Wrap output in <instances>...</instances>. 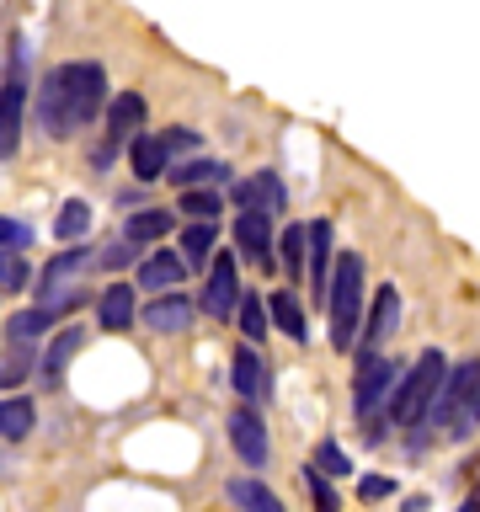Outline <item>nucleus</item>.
Segmentation results:
<instances>
[{
    "label": "nucleus",
    "instance_id": "72a5a7b5",
    "mask_svg": "<svg viewBox=\"0 0 480 512\" xmlns=\"http://www.w3.org/2000/svg\"><path fill=\"white\" fill-rule=\"evenodd\" d=\"M358 496H363V502H379V496H395V480H390V475H363Z\"/></svg>",
    "mask_w": 480,
    "mask_h": 512
},
{
    "label": "nucleus",
    "instance_id": "dca6fc26",
    "mask_svg": "<svg viewBox=\"0 0 480 512\" xmlns=\"http://www.w3.org/2000/svg\"><path fill=\"white\" fill-rule=\"evenodd\" d=\"M267 320H272L283 336H294V342H304V336H310V320H304V304H299L294 288H278V294L267 299Z\"/></svg>",
    "mask_w": 480,
    "mask_h": 512
},
{
    "label": "nucleus",
    "instance_id": "5701e85b",
    "mask_svg": "<svg viewBox=\"0 0 480 512\" xmlns=\"http://www.w3.org/2000/svg\"><path fill=\"white\" fill-rule=\"evenodd\" d=\"M176 256L187 262V272L214 262V224H187V230H182V246H176Z\"/></svg>",
    "mask_w": 480,
    "mask_h": 512
},
{
    "label": "nucleus",
    "instance_id": "423d86ee",
    "mask_svg": "<svg viewBox=\"0 0 480 512\" xmlns=\"http://www.w3.org/2000/svg\"><path fill=\"white\" fill-rule=\"evenodd\" d=\"M395 384H400V363L390 358V352H384V358H374V363H358V379H352V411H358L363 422H374L379 400L390 406Z\"/></svg>",
    "mask_w": 480,
    "mask_h": 512
},
{
    "label": "nucleus",
    "instance_id": "2eb2a0df",
    "mask_svg": "<svg viewBox=\"0 0 480 512\" xmlns=\"http://www.w3.org/2000/svg\"><path fill=\"white\" fill-rule=\"evenodd\" d=\"M96 320H102V331H128L139 320V299L128 283H112L102 299H96Z\"/></svg>",
    "mask_w": 480,
    "mask_h": 512
},
{
    "label": "nucleus",
    "instance_id": "0eeeda50",
    "mask_svg": "<svg viewBox=\"0 0 480 512\" xmlns=\"http://www.w3.org/2000/svg\"><path fill=\"white\" fill-rule=\"evenodd\" d=\"M363 320H368V326L358 331V363H374V358H384V342H390L395 326H400V294L390 283L374 294V304L363 310Z\"/></svg>",
    "mask_w": 480,
    "mask_h": 512
},
{
    "label": "nucleus",
    "instance_id": "20e7f679",
    "mask_svg": "<svg viewBox=\"0 0 480 512\" xmlns=\"http://www.w3.org/2000/svg\"><path fill=\"white\" fill-rule=\"evenodd\" d=\"M86 272H91L86 251L54 256V262L43 267V278H38V310L54 315V320H59L64 310H75V304L86 299Z\"/></svg>",
    "mask_w": 480,
    "mask_h": 512
},
{
    "label": "nucleus",
    "instance_id": "c756f323",
    "mask_svg": "<svg viewBox=\"0 0 480 512\" xmlns=\"http://www.w3.org/2000/svg\"><path fill=\"white\" fill-rule=\"evenodd\" d=\"M182 214H192V219H203V224H214V230H219L224 198H219L214 187H203V192H182Z\"/></svg>",
    "mask_w": 480,
    "mask_h": 512
},
{
    "label": "nucleus",
    "instance_id": "4c0bfd02",
    "mask_svg": "<svg viewBox=\"0 0 480 512\" xmlns=\"http://www.w3.org/2000/svg\"><path fill=\"white\" fill-rule=\"evenodd\" d=\"M464 512H480V491L470 496V502H464Z\"/></svg>",
    "mask_w": 480,
    "mask_h": 512
},
{
    "label": "nucleus",
    "instance_id": "9b49d317",
    "mask_svg": "<svg viewBox=\"0 0 480 512\" xmlns=\"http://www.w3.org/2000/svg\"><path fill=\"white\" fill-rule=\"evenodd\" d=\"M139 123H144V96L139 91L112 96V107H107V139H102V150H96V160H112L123 144H134L139 139Z\"/></svg>",
    "mask_w": 480,
    "mask_h": 512
},
{
    "label": "nucleus",
    "instance_id": "f03ea898",
    "mask_svg": "<svg viewBox=\"0 0 480 512\" xmlns=\"http://www.w3.org/2000/svg\"><path fill=\"white\" fill-rule=\"evenodd\" d=\"M326 310H331V347L358 352V331H363V256L358 251H342V262L331 267Z\"/></svg>",
    "mask_w": 480,
    "mask_h": 512
},
{
    "label": "nucleus",
    "instance_id": "4be33fe9",
    "mask_svg": "<svg viewBox=\"0 0 480 512\" xmlns=\"http://www.w3.org/2000/svg\"><path fill=\"white\" fill-rule=\"evenodd\" d=\"M235 395H246V400L267 395V368H262V358H256V347L235 352Z\"/></svg>",
    "mask_w": 480,
    "mask_h": 512
},
{
    "label": "nucleus",
    "instance_id": "58836bf2",
    "mask_svg": "<svg viewBox=\"0 0 480 512\" xmlns=\"http://www.w3.org/2000/svg\"><path fill=\"white\" fill-rule=\"evenodd\" d=\"M475 422H480V395H475Z\"/></svg>",
    "mask_w": 480,
    "mask_h": 512
},
{
    "label": "nucleus",
    "instance_id": "39448f33",
    "mask_svg": "<svg viewBox=\"0 0 480 512\" xmlns=\"http://www.w3.org/2000/svg\"><path fill=\"white\" fill-rule=\"evenodd\" d=\"M475 395H480V363L448 368V379H443V390H438V400H432V411H427V422H422V427L459 432V427L475 416Z\"/></svg>",
    "mask_w": 480,
    "mask_h": 512
},
{
    "label": "nucleus",
    "instance_id": "4468645a",
    "mask_svg": "<svg viewBox=\"0 0 480 512\" xmlns=\"http://www.w3.org/2000/svg\"><path fill=\"white\" fill-rule=\"evenodd\" d=\"M310 230V262H304V278H310L315 294H326L331 288V219H315V224H304Z\"/></svg>",
    "mask_w": 480,
    "mask_h": 512
},
{
    "label": "nucleus",
    "instance_id": "412c9836",
    "mask_svg": "<svg viewBox=\"0 0 480 512\" xmlns=\"http://www.w3.org/2000/svg\"><path fill=\"white\" fill-rule=\"evenodd\" d=\"M304 262H310V230H304V224H288L283 240H278V272L304 278Z\"/></svg>",
    "mask_w": 480,
    "mask_h": 512
},
{
    "label": "nucleus",
    "instance_id": "7ed1b4c3",
    "mask_svg": "<svg viewBox=\"0 0 480 512\" xmlns=\"http://www.w3.org/2000/svg\"><path fill=\"white\" fill-rule=\"evenodd\" d=\"M443 379H448V358L443 352H422L406 374H400V384H395V395H390V422L395 427H422L427 422V411H432V400H438V390H443Z\"/></svg>",
    "mask_w": 480,
    "mask_h": 512
},
{
    "label": "nucleus",
    "instance_id": "c85d7f7f",
    "mask_svg": "<svg viewBox=\"0 0 480 512\" xmlns=\"http://www.w3.org/2000/svg\"><path fill=\"white\" fill-rule=\"evenodd\" d=\"M235 320H240V331H246V342H251V347L267 336V304L256 299V294H240V310H235Z\"/></svg>",
    "mask_w": 480,
    "mask_h": 512
},
{
    "label": "nucleus",
    "instance_id": "9d476101",
    "mask_svg": "<svg viewBox=\"0 0 480 512\" xmlns=\"http://www.w3.org/2000/svg\"><path fill=\"white\" fill-rule=\"evenodd\" d=\"M235 246L246 262H256V272H278V235H272L267 214H240L235 219Z\"/></svg>",
    "mask_w": 480,
    "mask_h": 512
},
{
    "label": "nucleus",
    "instance_id": "bb28decb",
    "mask_svg": "<svg viewBox=\"0 0 480 512\" xmlns=\"http://www.w3.org/2000/svg\"><path fill=\"white\" fill-rule=\"evenodd\" d=\"M224 176H230V171H224L219 160H192V166H176L171 171V182L182 187V192H203V182H224Z\"/></svg>",
    "mask_w": 480,
    "mask_h": 512
},
{
    "label": "nucleus",
    "instance_id": "b1692460",
    "mask_svg": "<svg viewBox=\"0 0 480 512\" xmlns=\"http://www.w3.org/2000/svg\"><path fill=\"white\" fill-rule=\"evenodd\" d=\"M166 230H171L166 208H144V214H134V219L123 224V240H128V246H144V240H160Z\"/></svg>",
    "mask_w": 480,
    "mask_h": 512
},
{
    "label": "nucleus",
    "instance_id": "f8f14e48",
    "mask_svg": "<svg viewBox=\"0 0 480 512\" xmlns=\"http://www.w3.org/2000/svg\"><path fill=\"white\" fill-rule=\"evenodd\" d=\"M230 443H235V454L251 464V470H262L267 464V427H262V416H256L251 406H240L230 416Z\"/></svg>",
    "mask_w": 480,
    "mask_h": 512
},
{
    "label": "nucleus",
    "instance_id": "cd10ccee",
    "mask_svg": "<svg viewBox=\"0 0 480 512\" xmlns=\"http://www.w3.org/2000/svg\"><path fill=\"white\" fill-rule=\"evenodd\" d=\"M86 230H91V203L86 198H70V203L59 208V219H54V235L59 240H80Z\"/></svg>",
    "mask_w": 480,
    "mask_h": 512
},
{
    "label": "nucleus",
    "instance_id": "6ab92c4d",
    "mask_svg": "<svg viewBox=\"0 0 480 512\" xmlns=\"http://www.w3.org/2000/svg\"><path fill=\"white\" fill-rule=\"evenodd\" d=\"M182 278H187V262H182L176 251H155L150 262L139 267V283H144V288H160V294H166V288H176Z\"/></svg>",
    "mask_w": 480,
    "mask_h": 512
},
{
    "label": "nucleus",
    "instance_id": "f257e3e1",
    "mask_svg": "<svg viewBox=\"0 0 480 512\" xmlns=\"http://www.w3.org/2000/svg\"><path fill=\"white\" fill-rule=\"evenodd\" d=\"M107 107V70L91 59L59 64L43 75V96H38V123L48 139H75L91 118H102Z\"/></svg>",
    "mask_w": 480,
    "mask_h": 512
},
{
    "label": "nucleus",
    "instance_id": "aec40b11",
    "mask_svg": "<svg viewBox=\"0 0 480 512\" xmlns=\"http://www.w3.org/2000/svg\"><path fill=\"white\" fill-rule=\"evenodd\" d=\"M80 347H86V331H80V326H64L59 336H54V342H48V352H43V379H59L64 374V368H70V358H75V352Z\"/></svg>",
    "mask_w": 480,
    "mask_h": 512
},
{
    "label": "nucleus",
    "instance_id": "a211bd4d",
    "mask_svg": "<svg viewBox=\"0 0 480 512\" xmlns=\"http://www.w3.org/2000/svg\"><path fill=\"white\" fill-rule=\"evenodd\" d=\"M144 320H150L155 331H187L192 326V299L187 294H160L150 310H144Z\"/></svg>",
    "mask_w": 480,
    "mask_h": 512
},
{
    "label": "nucleus",
    "instance_id": "473e14b6",
    "mask_svg": "<svg viewBox=\"0 0 480 512\" xmlns=\"http://www.w3.org/2000/svg\"><path fill=\"white\" fill-rule=\"evenodd\" d=\"M27 283V262L16 251H0V288H22Z\"/></svg>",
    "mask_w": 480,
    "mask_h": 512
},
{
    "label": "nucleus",
    "instance_id": "f3484780",
    "mask_svg": "<svg viewBox=\"0 0 480 512\" xmlns=\"http://www.w3.org/2000/svg\"><path fill=\"white\" fill-rule=\"evenodd\" d=\"M128 160H134V176L139 182H160V171H166V139L160 134H139L134 144H128Z\"/></svg>",
    "mask_w": 480,
    "mask_h": 512
},
{
    "label": "nucleus",
    "instance_id": "1a4fd4ad",
    "mask_svg": "<svg viewBox=\"0 0 480 512\" xmlns=\"http://www.w3.org/2000/svg\"><path fill=\"white\" fill-rule=\"evenodd\" d=\"M22 118H27V86H22V54H16V70L0 86V160L22 150Z\"/></svg>",
    "mask_w": 480,
    "mask_h": 512
},
{
    "label": "nucleus",
    "instance_id": "c9c22d12",
    "mask_svg": "<svg viewBox=\"0 0 480 512\" xmlns=\"http://www.w3.org/2000/svg\"><path fill=\"white\" fill-rule=\"evenodd\" d=\"M166 155H182V150H198V134H192V128H166Z\"/></svg>",
    "mask_w": 480,
    "mask_h": 512
},
{
    "label": "nucleus",
    "instance_id": "2f4dec72",
    "mask_svg": "<svg viewBox=\"0 0 480 512\" xmlns=\"http://www.w3.org/2000/svg\"><path fill=\"white\" fill-rule=\"evenodd\" d=\"M304 486H310V496H315V512H342V502H336V491H331V480L320 475L315 464L304 470Z\"/></svg>",
    "mask_w": 480,
    "mask_h": 512
},
{
    "label": "nucleus",
    "instance_id": "393cba45",
    "mask_svg": "<svg viewBox=\"0 0 480 512\" xmlns=\"http://www.w3.org/2000/svg\"><path fill=\"white\" fill-rule=\"evenodd\" d=\"M32 432V400L27 395H11V400H0V438H27Z\"/></svg>",
    "mask_w": 480,
    "mask_h": 512
},
{
    "label": "nucleus",
    "instance_id": "ddd939ff",
    "mask_svg": "<svg viewBox=\"0 0 480 512\" xmlns=\"http://www.w3.org/2000/svg\"><path fill=\"white\" fill-rule=\"evenodd\" d=\"M235 203H240V214H278L283 208V182L272 171H256L246 176V182H235Z\"/></svg>",
    "mask_w": 480,
    "mask_h": 512
},
{
    "label": "nucleus",
    "instance_id": "7c9ffc66",
    "mask_svg": "<svg viewBox=\"0 0 480 512\" xmlns=\"http://www.w3.org/2000/svg\"><path fill=\"white\" fill-rule=\"evenodd\" d=\"M315 470H320V475H336V480H342V475H352V459H347V448H336V443H320V448H315Z\"/></svg>",
    "mask_w": 480,
    "mask_h": 512
},
{
    "label": "nucleus",
    "instance_id": "6e6552de",
    "mask_svg": "<svg viewBox=\"0 0 480 512\" xmlns=\"http://www.w3.org/2000/svg\"><path fill=\"white\" fill-rule=\"evenodd\" d=\"M203 310L214 320H230L240 310V267L230 251H214V262H208V288H203Z\"/></svg>",
    "mask_w": 480,
    "mask_h": 512
},
{
    "label": "nucleus",
    "instance_id": "f704fd0d",
    "mask_svg": "<svg viewBox=\"0 0 480 512\" xmlns=\"http://www.w3.org/2000/svg\"><path fill=\"white\" fill-rule=\"evenodd\" d=\"M22 246H27V224L0 219V251H22Z\"/></svg>",
    "mask_w": 480,
    "mask_h": 512
},
{
    "label": "nucleus",
    "instance_id": "a878e982",
    "mask_svg": "<svg viewBox=\"0 0 480 512\" xmlns=\"http://www.w3.org/2000/svg\"><path fill=\"white\" fill-rule=\"evenodd\" d=\"M230 496H235V502L246 507V512H288L278 496L262 486V480H230Z\"/></svg>",
    "mask_w": 480,
    "mask_h": 512
},
{
    "label": "nucleus",
    "instance_id": "e433bc0d",
    "mask_svg": "<svg viewBox=\"0 0 480 512\" xmlns=\"http://www.w3.org/2000/svg\"><path fill=\"white\" fill-rule=\"evenodd\" d=\"M22 374H27V352H16V358H11L6 368H0V390H11V384L22 379Z\"/></svg>",
    "mask_w": 480,
    "mask_h": 512
}]
</instances>
